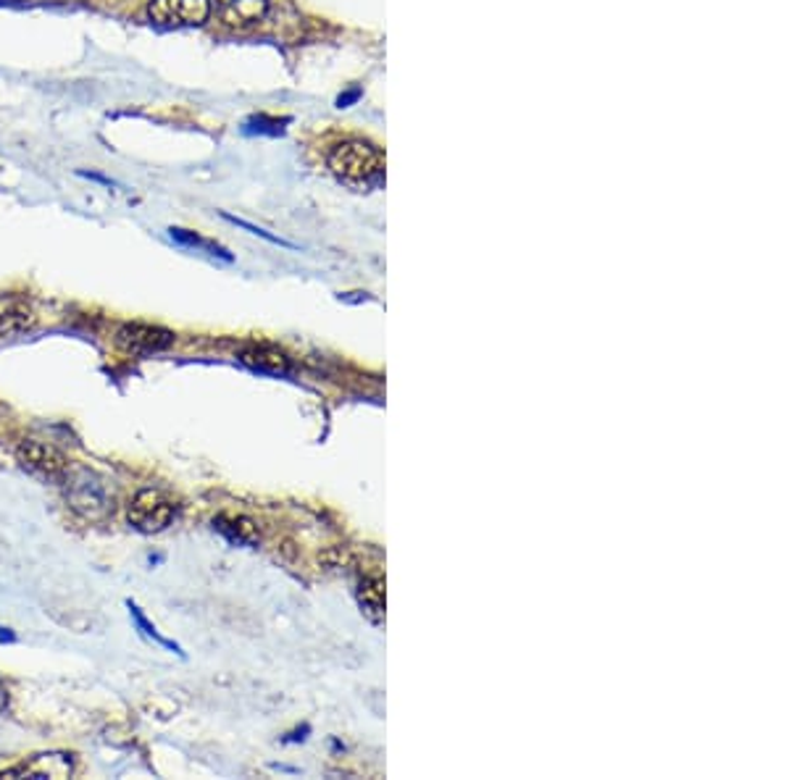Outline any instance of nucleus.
<instances>
[{"instance_id": "nucleus-1", "label": "nucleus", "mask_w": 789, "mask_h": 780, "mask_svg": "<svg viewBox=\"0 0 789 780\" xmlns=\"http://www.w3.org/2000/svg\"><path fill=\"white\" fill-rule=\"evenodd\" d=\"M329 169L355 190H374L385 182V158L364 139H348L329 153Z\"/></svg>"}, {"instance_id": "nucleus-2", "label": "nucleus", "mask_w": 789, "mask_h": 780, "mask_svg": "<svg viewBox=\"0 0 789 780\" xmlns=\"http://www.w3.org/2000/svg\"><path fill=\"white\" fill-rule=\"evenodd\" d=\"M63 497L82 521L104 523L113 515V495L106 482L87 468H69L63 473Z\"/></svg>"}, {"instance_id": "nucleus-3", "label": "nucleus", "mask_w": 789, "mask_h": 780, "mask_svg": "<svg viewBox=\"0 0 789 780\" xmlns=\"http://www.w3.org/2000/svg\"><path fill=\"white\" fill-rule=\"evenodd\" d=\"M180 504L158 489H139L130 502L126 517L139 534H161L174 523Z\"/></svg>"}, {"instance_id": "nucleus-4", "label": "nucleus", "mask_w": 789, "mask_h": 780, "mask_svg": "<svg viewBox=\"0 0 789 780\" xmlns=\"http://www.w3.org/2000/svg\"><path fill=\"white\" fill-rule=\"evenodd\" d=\"M148 16L163 27H197L211 16V0H150Z\"/></svg>"}, {"instance_id": "nucleus-5", "label": "nucleus", "mask_w": 789, "mask_h": 780, "mask_svg": "<svg viewBox=\"0 0 789 780\" xmlns=\"http://www.w3.org/2000/svg\"><path fill=\"white\" fill-rule=\"evenodd\" d=\"M119 350L135 355H150V353H163L171 344L177 342L174 331L163 329V326H150V324H124L122 329L113 337Z\"/></svg>"}, {"instance_id": "nucleus-6", "label": "nucleus", "mask_w": 789, "mask_h": 780, "mask_svg": "<svg viewBox=\"0 0 789 780\" xmlns=\"http://www.w3.org/2000/svg\"><path fill=\"white\" fill-rule=\"evenodd\" d=\"M16 460L43 478H63V473L69 471V460L59 447L40 442V439H22L16 444Z\"/></svg>"}, {"instance_id": "nucleus-7", "label": "nucleus", "mask_w": 789, "mask_h": 780, "mask_svg": "<svg viewBox=\"0 0 789 780\" xmlns=\"http://www.w3.org/2000/svg\"><path fill=\"white\" fill-rule=\"evenodd\" d=\"M74 772V763L69 754L50 752L35 754L27 763H19L14 767L0 770V778H69Z\"/></svg>"}, {"instance_id": "nucleus-8", "label": "nucleus", "mask_w": 789, "mask_h": 780, "mask_svg": "<svg viewBox=\"0 0 789 780\" xmlns=\"http://www.w3.org/2000/svg\"><path fill=\"white\" fill-rule=\"evenodd\" d=\"M219 5L221 19L229 27H253V24L264 22L269 14V0H216Z\"/></svg>"}, {"instance_id": "nucleus-9", "label": "nucleus", "mask_w": 789, "mask_h": 780, "mask_svg": "<svg viewBox=\"0 0 789 780\" xmlns=\"http://www.w3.org/2000/svg\"><path fill=\"white\" fill-rule=\"evenodd\" d=\"M240 361H243L245 366L264 370V374H290V368H292V361L288 357V353L271 348V344H253V348H247L240 353Z\"/></svg>"}, {"instance_id": "nucleus-10", "label": "nucleus", "mask_w": 789, "mask_h": 780, "mask_svg": "<svg viewBox=\"0 0 789 780\" xmlns=\"http://www.w3.org/2000/svg\"><path fill=\"white\" fill-rule=\"evenodd\" d=\"M46 612L56 623H61L63 629L76 631V633H87L90 629H95V616L93 610H85V607H76L69 599H59V602H46Z\"/></svg>"}, {"instance_id": "nucleus-11", "label": "nucleus", "mask_w": 789, "mask_h": 780, "mask_svg": "<svg viewBox=\"0 0 789 780\" xmlns=\"http://www.w3.org/2000/svg\"><path fill=\"white\" fill-rule=\"evenodd\" d=\"M214 528L219 531V534H224L229 541H234V545L253 547L260 541L256 521H251L247 515H219L214 517Z\"/></svg>"}, {"instance_id": "nucleus-12", "label": "nucleus", "mask_w": 789, "mask_h": 780, "mask_svg": "<svg viewBox=\"0 0 789 780\" xmlns=\"http://www.w3.org/2000/svg\"><path fill=\"white\" fill-rule=\"evenodd\" d=\"M355 594H359V605L364 616L379 625L385 620V581L379 575H366Z\"/></svg>"}, {"instance_id": "nucleus-13", "label": "nucleus", "mask_w": 789, "mask_h": 780, "mask_svg": "<svg viewBox=\"0 0 789 780\" xmlns=\"http://www.w3.org/2000/svg\"><path fill=\"white\" fill-rule=\"evenodd\" d=\"M35 324H37L35 310H32L27 303H14L0 313V337L16 339L35 329Z\"/></svg>"}, {"instance_id": "nucleus-14", "label": "nucleus", "mask_w": 789, "mask_h": 780, "mask_svg": "<svg viewBox=\"0 0 789 780\" xmlns=\"http://www.w3.org/2000/svg\"><path fill=\"white\" fill-rule=\"evenodd\" d=\"M171 240L182 242V245H190V247H201V251L211 253V255H219V258L224 260H232V253L224 251L221 245H216V242L211 240H203V236H197L195 232H187V229H169Z\"/></svg>"}, {"instance_id": "nucleus-15", "label": "nucleus", "mask_w": 789, "mask_h": 780, "mask_svg": "<svg viewBox=\"0 0 789 780\" xmlns=\"http://www.w3.org/2000/svg\"><path fill=\"white\" fill-rule=\"evenodd\" d=\"M221 219H224V221H229V223H234V227L245 229V232H251L253 236H260V240L271 242V245H279V247H290V251H295V245H292V242H288V240H282V236H277V234H271V232H266V229H260V227H253V223H247V221H243V219H238V216H232V214H221Z\"/></svg>"}, {"instance_id": "nucleus-16", "label": "nucleus", "mask_w": 789, "mask_h": 780, "mask_svg": "<svg viewBox=\"0 0 789 780\" xmlns=\"http://www.w3.org/2000/svg\"><path fill=\"white\" fill-rule=\"evenodd\" d=\"M126 605H130V612H132V618H135V620H137V625H139V629H143V633H145V636L156 638V642H158V644H163V647H167V649H171V651H177V655H182V649H180V647H177V644H174V642H169V638H163V636H161V633H158V631H156V625H150V623H148V618H145V616H143V612H139V607H137V605H132V602H126Z\"/></svg>"}, {"instance_id": "nucleus-17", "label": "nucleus", "mask_w": 789, "mask_h": 780, "mask_svg": "<svg viewBox=\"0 0 789 780\" xmlns=\"http://www.w3.org/2000/svg\"><path fill=\"white\" fill-rule=\"evenodd\" d=\"M284 124H288V119H266V117H258V119H251L247 121L245 130L247 132H269V134H282Z\"/></svg>"}, {"instance_id": "nucleus-18", "label": "nucleus", "mask_w": 789, "mask_h": 780, "mask_svg": "<svg viewBox=\"0 0 789 780\" xmlns=\"http://www.w3.org/2000/svg\"><path fill=\"white\" fill-rule=\"evenodd\" d=\"M359 98H361V93H359V89H353V93L342 95V98L337 100V106H340V108H348V103H353V100H359Z\"/></svg>"}, {"instance_id": "nucleus-19", "label": "nucleus", "mask_w": 789, "mask_h": 780, "mask_svg": "<svg viewBox=\"0 0 789 780\" xmlns=\"http://www.w3.org/2000/svg\"><path fill=\"white\" fill-rule=\"evenodd\" d=\"M0 3H19V0H0Z\"/></svg>"}]
</instances>
